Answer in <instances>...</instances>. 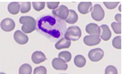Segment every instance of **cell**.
I'll return each instance as SVG.
<instances>
[{
	"mask_svg": "<svg viewBox=\"0 0 123 74\" xmlns=\"http://www.w3.org/2000/svg\"><path fill=\"white\" fill-rule=\"evenodd\" d=\"M66 28L64 21L50 15L43 16L37 20V31L52 38L61 37L64 33Z\"/></svg>",
	"mask_w": 123,
	"mask_h": 74,
	"instance_id": "6da1fadb",
	"label": "cell"
},
{
	"mask_svg": "<svg viewBox=\"0 0 123 74\" xmlns=\"http://www.w3.org/2000/svg\"><path fill=\"white\" fill-rule=\"evenodd\" d=\"M19 22L22 24V30L24 33H31L36 29V21L31 16H22L20 18Z\"/></svg>",
	"mask_w": 123,
	"mask_h": 74,
	"instance_id": "7a4b0ae2",
	"label": "cell"
},
{
	"mask_svg": "<svg viewBox=\"0 0 123 74\" xmlns=\"http://www.w3.org/2000/svg\"><path fill=\"white\" fill-rule=\"evenodd\" d=\"M81 36V31L78 26H71L66 30L64 38L70 41H77Z\"/></svg>",
	"mask_w": 123,
	"mask_h": 74,
	"instance_id": "3957f363",
	"label": "cell"
},
{
	"mask_svg": "<svg viewBox=\"0 0 123 74\" xmlns=\"http://www.w3.org/2000/svg\"><path fill=\"white\" fill-rule=\"evenodd\" d=\"M91 16L93 19L95 21H101L105 17V11L101 5L96 4L92 9Z\"/></svg>",
	"mask_w": 123,
	"mask_h": 74,
	"instance_id": "277c9868",
	"label": "cell"
},
{
	"mask_svg": "<svg viewBox=\"0 0 123 74\" xmlns=\"http://www.w3.org/2000/svg\"><path fill=\"white\" fill-rule=\"evenodd\" d=\"M52 14L61 20H66L69 14V10L66 6H60L58 8L52 10Z\"/></svg>",
	"mask_w": 123,
	"mask_h": 74,
	"instance_id": "5b68a950",
	"label": "cell"
},
{
	"mask_svg": "<svg viewBox=\"0 0 123 74\" xmlns=\"http://www.w3.org/2000/svg\"><path fill=\"white\" fill-rule=\"evenodd\" d=\"M104 56V52L101 48L92 49L89 52L88 57L92 62H99Z\"/></svg>",
	"mask_w": 123,
	"mask_h": 74,
	"instance_id": "8992f818",
	"label": "cell"
},
{
	"mask_svg": "<svg viewBox=\"0 0 123 74\" xmlns=\"http://www.w3.org/2000/svg\"><path fill=\"white\" fill-rule=\"evenodd\" d=\"M15 27H16V24L13 20L11 18H6L2 20L1 22V28L4 32H11L14 29Z\"/></svg>",
	"mask_w": 123,
	"mask_h": 74,
	"instance_id": "52a82bcc",
	"label": "cell"
},
{
	"mask_svg": "<svg viewBox=\"0 0 123 74\" xmlns=\"http://www.w3.org/2000/svg\"><path fill=\"white\" fill-rule=\"evenodd\" d=\"M101 41V39L99 37V36H98V35L86 36L83 39L84 43L89 46H93L99 45Z\"/></svg>",
	"mask_w": 123,
	"mask_h": 74,
	"instance_id": "ba28073f",
	"label": "cell"
},
{
	"mask_svg": "<svg viewBox=\"0 0 123 74\" xmlns=\"http://www.w3.org/2000/svg\"><path fill=\"white\" fill-rule=\"evenodd\" d=\"M14 39L16 43L21 45H25L29 41V37L20 30L16 31L14 34Z\"/></svg>",
	"mask_w": 123,
	"mask_h": 74,
	"instance_id": "9c48e42d",
	"label": "cell"
},
{
	"mask_svg": "<svg viewBox=\"0 0 123 74\" xmlns=\"http://www.w3.org/2000/svg\"><path fill=\"white\" fill-rule=\"evenodd\" d=\"M52 67L56 70L66 71L68 68V65L60 57L54 58L52 61Z\"/></svg>",
	"mask_w": 123,
	"mask_h": 74,
	"instance_id": "30bf717a",
	"label": "cell"
},
{
	"mask_svg": "<svg viewBox=\"0 0 123 74\" xmlns=\"http://www.w3.org/2000/svg\"><path fill=\"white\" fill-rule=\"evenodd\" d=\"M86 32L90 35H98L101 34V28L98 24L95 23L88 24L86 26Z\"/></svg>",
	"mask_w": 123,
	"mask_h": 74,
	"instance_id": "8fae6325",
	"label": "cell"
},
{
	"mask_svg": "<svg viewBox=\"0 0 123 74\" xmlns=\"http://www.w3.org/2000/svg\"><path fill=\"white\" fill-rule=\"evenodd\" d=\"M92 3L91 2H81L78 6V10L81 14H86L92 11Z\"/></svg>",
	"mask_w": 123,
	"mask_h": 74,
	"instance_id": "7c38bea8",
	"label": "cell"
},
{
	"mask_svg": "<svg viewBox=\"0 0 123 74\" xmlns=\"http://www.w3.org/2000/svg\"><path fill=\"white\" fill-rule=\"evenodd\" d=\"M32 60L35 64H39L46 60L45 54L41 51H35L32 55Z\"/></svg>",
	"mask_w": 123,
	"mask_h": 74,
	"instance_id": "4fadbf2b",
	"label": "cell"
},
{
	"mask_svg": "<svg viewBox=\"0 0 123 74\" xmlns=\"http://www.w3.org/2000/svg\"><path fill=\"white\" fill-rule=\"evenodd\" d=\"M101 38L104 41H108L110 39L112 36L111 30L108 26L106 24L101 25Z\"/></svg>",
	"mask_w": 123,
	"mask_h": 74,
	"instance_id": "5bb4252c",
	"label": "cell"
},
{
	"mask_svg": "<svg viewBox=\"0 0 123 74\" xmlns=\"http://www.w3.org/2000/svg\"><path fill=\"white\" fill-rule=\"evenodd\" d=\"M71 46V41L67 40V39L61 38L55 45V47L57 50H61L62 49H68Z\"/></svg>",
	"mask_w": 123,
	"mask_h": 74,
	"instance_id": "9a60e30c",
	"label": "cell"
},
{
	"mask_svg": "<svg viewBox=\"0 0 123 74\" xmlns=\"http://www.w3.org/2000/svg\"><path fill=\"white\" fill-rule=\"evenodd\" d=\"M8 11L11 14L16 15L20 11V6L17 2H12L8 6Z\"/></svg>",
	"mask_w": 123,
	"mask_h": 74,
	"instance_id": "2e32d148",
	"label": "cell"
},
{
	"mask_svg": "<svg viewBox=\"0 0 123 74\" xmlns=\"http://www.w3.org/2000/svg\"><path fill=\"white\" fill-rule=\"evenodd\" d=\"M78 20V15L76 12L73 10H70L69 14L67 19L66 20V23L70 24H75Z\"/></svg>",
	"mask_w": 123,
	"mask_h": 74,
	"instance_id": "e0dca14e",
	"label": "cell"
},
{
	"mask_svg": "<svg viewBox=\"0 0 123 74\" xmlns=\"http://www.w3.org/2000/svg\"><path fill=\"white\" fill-rule=\"evenodd\" d=\"M74 63L77 67L83 68L85 66L86 63V58L83 55H76L74 59Z\"/></svg>",
	"mask_w": 123,
	"mask_h": 74,
	"instance_id": "ac0fdd59",
	"label": "cell"
},
{
	"mask_svg": "<svg viewBox=\"0 0 123 74\" xmlns=\"http://www.w3.org/2000/svg\"><path fill=\"white\" fill-rule=\"evenodd\" d=\"M32 72V68L29 64H23L18 70L19 74H31Z\"/></svg>",
	"mask_w": 123,
	"mask_h": 74,
	"instance_id": "d6986e66",
	"label": "cell"
},
{
	"mask_svg": "<svg viewBox=\"0 0 123 74\" xmlns=\"http://www.w3.org/2000/svg\"><path fill=\"white\" fill-rule=\"evenodd\" d=\"M20 12L23 14L27 13L31 9V2H22L20 4Z\"/></svg>",
	"mask_w": 123,
	"mask_h": 74,
	"instance_id": "ffe728a7",
	"label": "cell"
},
{
	"mask_svg": "<svg viewBox=\"0 0 123 74\" xmlns=\"http://www.w3.org/2000/svg\"><path fill=\"white\" fill-rule=\"evenodd\" d=\"M58 57L66 62H69L71 59V53L68 51H62L58 54Z\"/></svg>",
	"mask_w": 123,
	"mask_h": 74,
	"instance_id": "44dd1931",
	"label": "cell"
},
{
	"mask_svg": "<svg viewBox=\"0 0 123 74\" xmlns=\"http://www.w3.org/2000/svg\"><path fill=\"white\" fill-rule=\"evenodd\" d=\"M112 46L117 49H121V36H116L112 40Z\"/></svg>",
	"mask_w": 123,
	"mask_h": 74,
	"instance_id": "7402d4cb",
	"label": "cell"
},
{
	"mask_svg": "<svg viewBox=\"0 0 123 74\" xmlns=\"http://www.w3.org/2000/svg\"><path fill=\"white\" fill-rule=\"evenodd\" d=\"M111 27L114 33L117 34H121V23L113 22L111 24Z\"/></svg>",
	"mask_w": 123,
	"mask_h": 74,
	"instance_id": "603a6c76",
	"label": "cell"
},
{
	"mask_svg": "<svg viewBox=\"0 0 123 74\" xmlns=\"http://www.w3.org/2000/svg\"><path fill=\"white\" fill-rule=\"evenodd\" d=\"M32 6L34 10L37 11H40L44 9L45 7V2H32Z\"/></svg>",
	"mask_w": 123,
	"mask_h": 74,
	"instance_id": "cb8c5ba5",
	"label": "cell"
},
{
	"mask_svg": "<svg viewBox=\"0 0 123 74\" xmlns=\"http://www.w3.org/2000/svg\"><path fill=\"white\" fill-rule=\"evenodd\" d=\"M105 74H118L117 69L112 65H109L105 69Z\"/></svg>",
	"mask_w": 123,
	"mask_h": 74,
	"instance_id": "d4e9b609",
	"label": "cell"
},
{
	"mask_svg": "<svg viewBox=\"0 0 123 74\" xmlns=\"http://www.w3.org/2000/svg\"><path fill=\"white\" fill-rule=\"evenodd\" d=\"M47 70L43 66H40L39 67L35 68L33 71V74H46Z\"/></svg>",
	"mask_w": 123,
	"mask_h": 74,
	"instance_id": "484cf974",
	"label": "cell"
},
{
	"mask_svg": "<svg viewBox=\"0 0 123 74\" xmlns=\"http://www.w3.org/2000/svg\"><path fill=\"white\" fill-rule=\"evenodd\" d=\"M118 2H104V4L109 10H112L116 8L118 5Z\"/></svg>",
	"mask_w": 123,
	"mask_h": 74,
	"instance_id": "4316f807",
	"label": "cell"
},
{
	"mask_svg": "<svg viewBox=\"0 0 123 74\" xmlns=\"http://www.w3.org/2000/svg\"><path fill=\"white\" fill-rule=\"evenodd\" d=\"M47 7L50 10H55L60 4V2H47Z\"/></svg>",
	"mask_w": 123,
	"mask_h": 74,
	"instance_id": "83f0119b",
	"label": "cell"
},
{
	"mask_svg": "<svg viewBox=\"0 0 123 74\" xmlns=\"http://www.w3.org/2000/svg\"><path fill=\"white\" fill-rule=\"evenodd\" d=\"M115 19L118 23H121V14H117L115 15Z\"/></svg>",
	"mask_w": 123,
	"mask_h": 74,
	"instance_id": "f1b7e54d",
	"label": "cell"
},
{
	"mask_svg": "<svg viewBox=\"0 0 123 74\" xmlns=\"http://www.w3.org/2000/svg\"><path fill=\"white\" fill-rule=\"evenodd\" d=\"M0 74H6L4 73V72H0Z\"/></svg>",
	"mask_w": 123,
	"mask_h": 74,
	"instance_id": "f546056e",
	"label": "cell"
}]
</instances>
